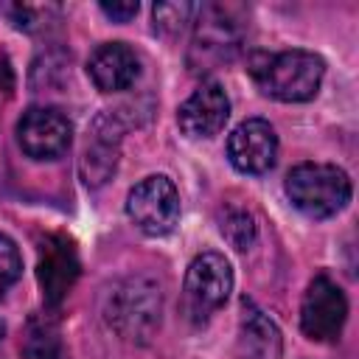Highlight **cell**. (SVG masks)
Returning <instances> with one entry per match:
<instances>
[{
    "instance_id": "6",
    "label": "cell",
    "mask_w": 359,
    "mask_h": 359,
    "mask_svg": "<svg viewBox=\"0 0 359 359\" xmlns=\"http://www.w3.org/2000/svg\"><path fill=\"white\" fill-rule=\"evenodd\" d=\"M126 216L146 236H165L180 222V194L165 174L140 180L126 196Z\"/></svg>"
},
{
    "instance_id": "12",
    "label": "cell",
    "mask_w": 359,
    "mask_h": 359,
    "mask_svg": "<svg viewBox=\"0 0 359 359\" xmlns=\"http://www.w3.org/2000/svg\"><path fill=\"white\" fill-rule=\"evenodd\" d=\"M140 59L126 42H104L87 59V76L101 93H118L135 84Z\"/></svg>"
},
{
    "instance_id": "17",
    "label": "cell",
    "mask_w": 359,
    "mask_h": 359,
    "mask_svg": "<svg viewBox=\"0 0 359 359\" xmlns=\"http://www.w3.org/2000/svg\"><path fill=\"white\" fill-rule=\"evenodd\" d=\"M70 56L67 53H62V50H48V53H42L36 62H34V67H31V84L36 87V90H42V87H59L67 76H70Z\"/></svg>"
},
{
    "instance_id": "8",
    "label": "cell",
    "mask_w": 359,
    "mask_h": 359,
    "mask_svg": "<svg viewBox=\"0 0 359 359\" xmlns=\"http://www.w3.org/2000/svg\"><path fill=\"white\" fill-rule=\"evenodd\" d=\"M73 140V123L53 107H31L17 121V143L34 160H56Z\"/></svg>"
},
{
    "instance_id": "14",
    "label": "cell",
    "mask_w": 359,
    "mask_h": 359,
    "mask_svg": "<svg viewBox=\"0 0 359 359\" xmlns=\"http://www.w3.org/2000/svg\"><path fill=\"white\" fill-rule=\"evenodd\" d=\"M280 351L283 339L278 325L264 311L244 303V317L238 325V359H280Z\"/></svg>"
},
{
    "instance_id": "2",
    "label": "cell",
    "mask_w": 359,
    "mask_h": 359,
    "mask_svg": "<svg viewBox=\"0 0 359 359\" xmlns=\"http://www.w3.org/2000/svg\"><path fill=\"white\" fill-rule=\"evenodd\" d=\"M286 196L309 219L337 216L351 199V180L331 163H300L286 174Z\"/></svg>"
},
{
    "instance_id": "21",
    "label": "cell",
    "mask_w": 359,
    "mask_h": 359,
    "mask_svg": "<svg viewBox=\"0 0 359 359\" xmlns=\"http://www.w3.org/2000/svg\"><path fill=\"white\" fill-rule=\"evenodd\" d=\"M137 3L129 0V3H101V11L112 20V22H129L135 14H137Z\"/></svg>"
},
{
    "instance_id": "7",
    "label": "cell",
    "mask_w": 359,
    "mask_h": 359,
    "mask_svg": "<svg viewBox=\"0 0 359 359\" xmlns=\"http://www.w3.org/2000/svg\"><path fill=\"white\" fill-rule=\"evenodd\" d=\"M348 317V300L342 289L328 278L317 275L300 303V328L314 342H331L339 337Z\"/></svg>"
},
{
    "instance_id": "19",
    "label": "cell",
    "mask_w": 359,
    "mask_h": 359,
    "mask_svg": "<svg viewBox=\"0 0 359 359\" xmlns=\"http://www.w3.org/2000/svg\"><path fill=\"white\" fill-rule=\"evenodd\" d=\"M196 11H199V6H194V3H157L154 6V28L168 36L182 34Z\"/></svg>"
},
{
    "instance_id": "22",
    "label": "cell",
    "mask_w": 359,
    "mask_h": 359,
    "mask_svg": "<svg viewBox=\"0 0 359 359\" xmlns=\"http://www.w3.org/2000/svg\"><path fill=\"white\" fill-rule=\"evenodd\" d=\"M11 90H14V70L6 50H0V104L11 98Z\"/></svg>"
},
{
    "instance_id": "10",
    "label": "cell",
    "mask_w": 359,
    "mask_h": 359,
    "mask_svg": "<svg viewBox=\"0 0 359 359\" xmlns=\"http://www.w3.org/2000/svg\"><path fill=\"white\" fill-rule=\"evenodd\" d=\"M79 255L76 247L67 236H45L39 244V264H36V278L42 286V297L50 309H56L67 292L73 289L79 278Z\"/></svg>"
},
{
    "instance_id": "5",
    "label": "cell",
    "mask_w": 359,
    "mask_h": 359,
    "mask_svg": "<svg viewBox=\"0 0 359 359\" xmlns=\"http://www.w3.org/2000/svg\"><path fill=\"white\" fill-rule=\"evenodd\" d=\"M233 289V269L224 255L202 252L191 261L185 272V311L194 323H205L216 309H222Z\"/></svg>"
},
{
    "instance_id": "4",
    "label": "cell",
    "mask_w": 359,
    "mask_h": 359,
    "mask_svg": "<svg viewBox=\"0 0 359 359\" xmlns=\"http://www.w3.org/2000/svg\"><path fill=\"white\" fill-rule=\"evenodd\" d=\"M199 22L194 45L188 50V67L194 73H208L230 62L241 48V25L224 6H199Z\"/></svg>"
},
{
    "instance_id": "16",
    "label": "cell",
    "mask_w": 359,
    "mask_h": 359,
    "mask_svg": "<svg viewBox=\"0 0 359 359\" xmlns=\"http://www.w3.org/2000/svg\"><path fill=\"white\" fill-rule=\"evenodd\" d=\"M0 14L8 17V22L20 31L36 34L50 25V20H59V6H31V3H3Z\"/></svg>"
},
{
    "instance_id": "13",
    "label": "cell",
    "mask_w": 359,
    "mask_h": 359,
    "mask_svg": "<svg viewBox=\"0 0 359 359\" xmlns=\"http://www.w3.org/2000/svg\"><path fill=\"white\" fill-rule=\"evenodd\" d=\"M112 126H115L112 112H104L93 126V137L87 140V149H84V157H81V177H84L87 185H101L115 171L121 132L112 129Z\"/></svg>"
},
{
    "instance_id": "15",
    "label": "cell",
    "mask_w": 359,
    "mask_h": 359,
    "mask_svg": "<svg viewBox=\"0 0 359 359\" xmlns=\"http://www.w3.org/2000/svg\"><path fill=\"white\" fill-rule=\"evenodd\" d=\"M59 353H62V339L56 320L45 314L31 317L22 339V359H59Z\"/></svg>"
},
{
    "instance_id": "18",
    "label": "cell",
    "mask_w": 359,
    "mask_h": 359,
    "mask_svg": "<svg viewBox=\"0 0 359 359\" xmlns=\"http://www.w3.org/2000/svg\"><path fill=\"white\" fill-rule=\"evenodd\" d=\"M219 230L236 250H247L255 241V233H258L252 216L247 210H241V208H227L222 213V219H219Z\"/></svg>"
},
{
    "instance_id": "23",
    "label": "cell",
    "mask_w": 359,
    "mask_h": 359,
    "mask_svg": "<svg viewBox=\"0 0 359 359\" xmlns=\"http://www.w3.org/2000/svg\"><path fill=\"white\" fill-rule=\"evenodd\" d=\"M6 337V325H3V320H0V339Z\"/></svg>"
},
{
    "instance_id": "1",
    "label": "cell",
    "mask_w": 359,
    "mask_h": 359,
    "mask_svg": "<svg viewBox=\"0 0 359 359\" xmlns=\"http://www.w3.org/2000/svg\"><path fill=\"white\" fill-rule=\"evenodd\" d=\"M109 328L129 342H149L163 320V289L151 275H129L118 280L104 303Z\"/></svg>"
},
{
    "instance_id": "11",
    "label": "cell",
    "mask_w": 359,
    "mask_h": 359,
    "mask_svg": "<svg viewBox=\"0 0 359 359\" xmlns=\"http://www.w3.org/2000/svg\"><path fill=\"white\" fill-rule=\"evenodd\" d=\"M230 118V98L222 84L208 81L194 90L177 109V123L188 137H213Z\"/></svg>"
},
{
    "instance_id": "3",
    "label": "cell",
    "mask_w": 359,
    "mask_h": 359,
    "mask_svg": "<svg viewBox=\"0 0 359 359\" xmlns=\"http://www.w3.org/2000/svg\"><path fill=\"white\" fill-rule=\"evenodd\" d=\"M250 73L266 95L294 104L317 95L325 65L309 50H283L275 56H261V65L250 67Z\"/></svg>"
},
{
    "instance_id": "9",
    "label": "cell",
    "mask_w": 359,
    "mask_h": 359,
    "mask_svg": "<svg viewBox=\"0 0 359 359\" xmlns=\"http://www.w3.org/2000/svg\"><path fill=\"white\" fill-rule=\"evenodd\" d=\"M227 157L241 174H264L275 165L278 135L264 118H247L227 137Z\"/></svg>"
},
{
    "instance_id": "20",
    "label": "cell",
    "mask_w": 359,
    "mask_h": 359,
    "mask_svg": "<svg viewBox=\"0 0 359 359\" xmlns=\"http://www.w3.org/2000/svg\"><path fill=\"white\" fill-rule=\"evenodd\" d=\"M22 275V258H20V250L17 244L0 233V297L20 280Z\"/></svg>"
}]
</instances>
